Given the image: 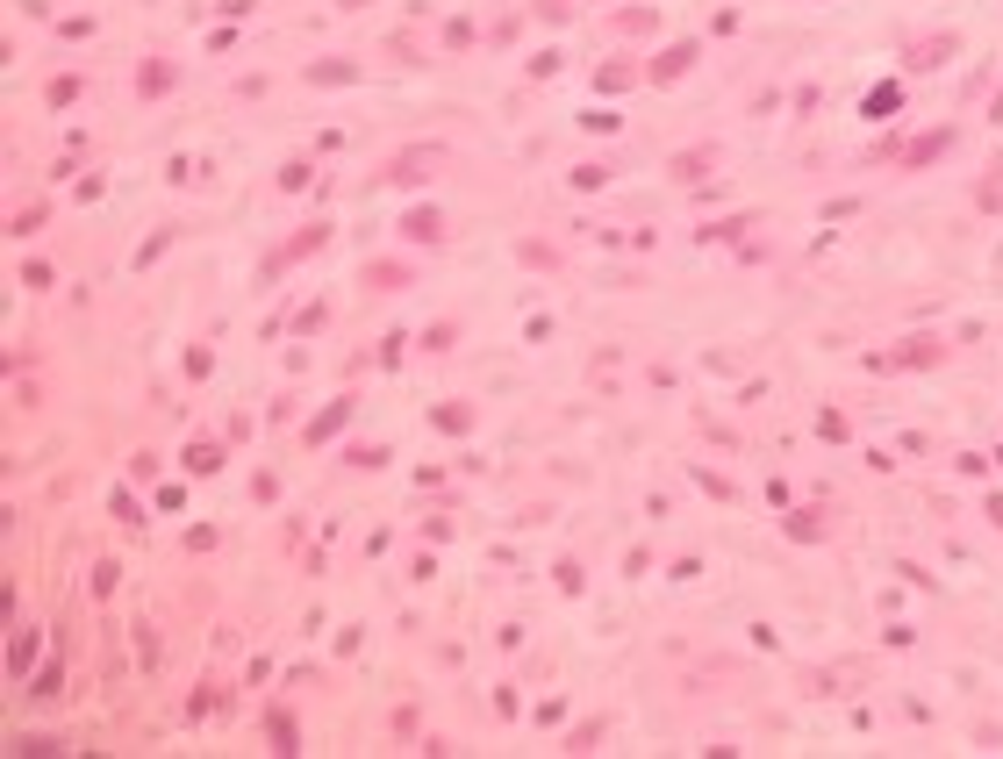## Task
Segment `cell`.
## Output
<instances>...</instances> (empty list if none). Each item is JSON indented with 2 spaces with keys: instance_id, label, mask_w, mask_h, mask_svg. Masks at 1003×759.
<instances>
[{
  "instance_id": "obj_1",
  "label": "cell",
  "mask_w": 1003,
  "mask_h": 759,
  "mask_svg": "<svg viewBox=\"0 0 1003 759\" xmlns=\"http://www.w3.org/2000/svg\"><path fill=\"white\" fill-rule=\"evenodd\" d=\"M445 151L438 144H423V151H402L395 165H387V180H395V187H416V180H430V165H438Z\"/></svg>"
},
{
  "instance_id": "obj_2",
  "label": "cell",
  "mask_w": 1003,
  "mask_h": 759,
  "mask_svg": "<svg viewBox=\"0 0 1003 759\" xmlns=\"http://www.w3.org/2000/svg\"><path fill=\"white\" fill-rule=\"evenodd\" d=\"M688 65H695V43H674L667 58H652V65H645V79H660V86H667V79H681Z\"/></svg>"
},
{
  "instance_id": "obj_3",
  "label": "cell",
  "mask_w": 1003,
  "mask_h": 759,
  "mask_svg": "<svg viewBox=\"0 0 1003 759\" xmlns=\"http://www.w3.org/2000/svg\"><path fill=\"white\" fill-rule=\"evenodd\" d=\"M710 165H717V144H703V151H681V158H674L667 172H674V180H703Z\"/></svg>"
},
{
  "instance_id": "obj_4",
  "label": "cell",
  "mask_w": 1003,
  "mask_h": 759,
  "mask_svg": "<svg viewBox=\"0 0 1003 759\" xmlns=\"http://www.w3.org/2000/svg\"><path fill=\"white\" fill-rule=\"evenodd\" d=\"M402 230H409L416 244H438V237H445V215H438V208H416V215L402 222Z\"/></svg>"
},
{
  "instance_id": "obj_5",
  "label": "cell",
  "mask_w": 1003,
  "mask_h": 759,
  "mask_svg": "<svg viewBox=\"0 0 1003 759\" xmlns=\"http://www.w3.org/2000/svg\"><path fill=\"white\" fill-rule=\"evenodd\" d=\"M953 58V36H925L918 43V51H910V65H918V72H932V65H946Z\"/></svg>"
},
{
  "instance_id": "obj_6",
  "label": "cell",
  "mask_w": 1003,
  "mask_h": 759,
  "mask_svg": "<svg viewBox=\"0 0 1003 759\" xmlns=\"http://www.w3.org/2000/svg\"><path fill=\"white\" fill-rule=\"evenodd\" d=\"M946 144H953V129H932V137H918V144L903 151V165H932V158H939Z\"/></svg>"
},
{
  "instance_id": "obj_7",
  "label": "cell",
  "mask_w": 1003,
  "mask_h": 759,
  "mask_svg": "<svg viewBox=\"0 0 1003 759\" xmlns=\"http://www.w3.org/2000/svg\"><path fill=\"white\" fill-rule=\"evenodd\" d=\"M344 416H352V401H337V409H323V416L309 423V444H323V437H337V430H344Z\"/></svg>"
},
{
  "instance_id": "obj_8",
  "label": "cell",
  "mask_w": 1003,
  "mask_h": 759,
  "mask_svg": "<svg viewBox=\"0 0 1003 759\" xmlns=\"http://www.w3.org/2000/svg\"><path fill=\"white\" fill-rule=\"evenodd\" d=\"M215 466H223V444H194L187 452V473H215Z\"/></svg>"
},
{
  "instance_id": "obj_9",
  "label": "cell",
  "mask_w": 1003,
  "mask_h": 759,
  "mask_svg": "<svg viewBox=\"0 0 1003 759\" xmlns=\"http://www.w3.org/2000/svg\"><path fill=\"white\" fill-rule=\"evenodd\" d=\"M309 79L323 86V79H359V65H344V58H330V65H309Z\"/></svg>"
},
{
  "instance_id": "obj_10",
  "label": "cell",
  "mask_w": 1003,
  "mask_h": 759,
  "mask_svg": "<svg viewBox=\"0 0 1003 759\" xmlns=\"http://www.w3.org/2000/svg\"><path fill=\"white\" fill-rule=\"evenodd\" d=\"M137 86H144V94H165V86H172V65H144Z\"/></svg>"
},
{
  "instance_id": "obj_11",
  "label": "cell",
  "mask_w": 1003,
  "mask_h": 759,
  "mask_svg": "<svg viewBox=\"0 0 1003 759\" xmlns=\"http://www.w3.org/2000/svg\"><path fill=\"white\" fill-rule=\"evenodd\" d=\"M867 108H875V115H889V108H903V94H896V86H875V94H867Z\"/></svg>"
}]
</instances>
